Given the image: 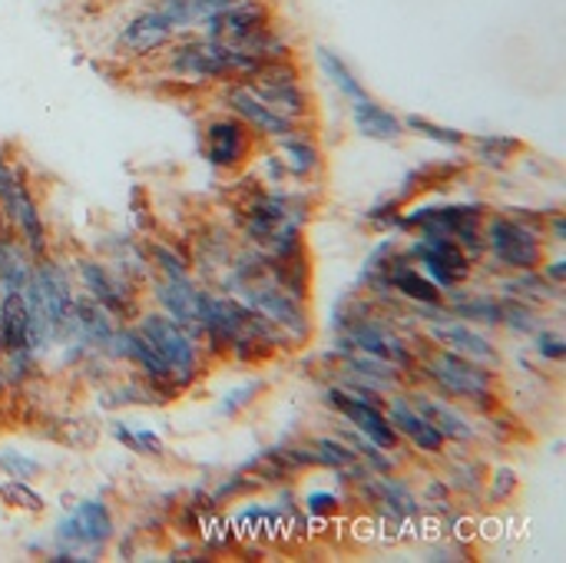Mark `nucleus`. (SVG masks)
Wrapping results in <instances>:
<instances>
[{
  "instance_id": "f257e3e1",
  "label": "nucleus",
  "mask_w": 566,
  "mask_h": 563,
  "mask_svg": "<svg viewBox=\"0 0 566 563\" xmlns=\"http://www.w3.org/2000/svg\"><path fill=\"white\" fill-rule=\"evenodd\" d=\"M163 70L172 80L182 83H196V86H209V83H242L249 76H255L262 70V63L255 56H249L245 50L206 37V33H182L176 37L166 50H163Z\"/></svg>"
},
{
  "instance_id": "f03ea898",
  "label": "nucleus",
  "mask_w": 566,
  "mask_h": 563,
  "mask_svg": "<svg viewBox=\"0 0 566 563\" xmlns=\"http://www.w3.org/2000/svg\"><path fill=\"white\" fill-rule=\"evenodd\" d=\"M418 385L444 395V398H458L474 411H488L494 415L501 408V392H497V375L494 368H484L451 348L441 345H418Z\"/></svg>"
},
{
  "instance_id": "7ed1b4c3",
  "label": "nucleus",
  "mask_w": 566,
  "mask_h": 563,
  "mask_svg": "<svg viewBox=\"0 0 566 563\" xmlns=\"http://www.w3.org/2000/svg\"><path fill=\"white\" fill-rule=\"evenodd\" d=\"M484 202H424L401 212L398 232L415 236H448L454 239L474 262L484 259Z\"/></svg>"
},
{
  "instance_id": "20e7f679",
  "label": "nucleus",
  "mask_w": 566,
  "mask_h": 563,
  "mask_svg": "<svg viewBox=\"0 0 566 563\" xmlns=\"http://www.w3.org/2000/svg\"><path fill=\"white\" fill-rule=\"evenodd\" d=\"M219 292H229V295L239 299L249 312H255L259 319H265V322L285 338L289 348L308 345V338H312V319H308L305 302L292 299V295L272 279L269 269H265L259 279L235 282V285H226V289H219Z\"/></svg>"
},
{
  "instance_id": "39448f33",
  "label": "nucleus",
  "mask_w": 566,
  "mask_h": 563,
  "mask_svg": "<svg viewBox=\"0 0 566 563\" xmlns=\"http://www.w3.org/2000/svg\"><path fill=\"white\" fill-rule=\"evenodd\" d=\"M113 538L116 518L109 504L103 498H86L53 528L50 561H96Z\"/></svg>"
},
{
  "instance_id": "423d86ee",
  "label": "nucleus",
  "mask_w": 566,
  "mask_h": 563,
  "mask_svg": "<svg viewBox=\"0 0 566 563\" xmlns=\"http://www.w3.org/2000/svg\"><path fill=\"white\" fill-rule=\"evenodd\" d=\"M133 325L156 348V355L166 362L169 378H172V385L179 392H186V388H192L199 382L202 365H206V352H202V345L179 322H172L169 315H163L159 309H153V312H139Z\"/></svg>"
},
{
  "instance_id": "0eeeda50",
  "label": "nucleus",
  "mask_w": 566,
  "mask_h": 563,
  "mask_svg": "<svg viewBox=\"0 0 566 563\" xmlns=\"http://www.w3.org/2000/svg\"><path fill=\"white\" fill-rule=\"evenodd\" d=\"M484 256L501 272H534L547 259V242L537 229L517 222L507 212H491L484 219Z\"/></svg>"
},
{
  "instance_id": "6e6552de",
  "label": "nucleus",
  "mask_w": 566,
  "mask_h": 563,
  "mask_svg": "<svg viewBox=\"0 0 566 563\" xmlns=\"http://www.w3.org/2000/svg\"><path fill=\"white\" fill-rule=\"evenodd\" d=\"M0 212L13 226L17 239L27 246V252L33 259L46 256L50 232H46V219L40 212V202L30 192L27 176L17 169V163L13 159H3V156H0Z\"/></svg>"
},
{
  "instance_id": "1a4fd4ad",
  "label": "nucleus",
  "mask_w": 566,
  "mask_h": 563,
  "mask_svg": "<svg viewBox=\"0 0 566 563\" xmlns=\"http://www.w3.org/2000/svg\"><path fill=\"white\" fill-rule=\"evenodd\" d=\"M335 345L342 348H352V352H361V355H371V358H381L395 368H401L405 375L415 372L418 365V348L408 342V335L385 315V312H371L358 322H352L348 329L335 332Z\"/></svg>"
},
{
  "instance_id": "9d476101",
  "label": "nucleus",
  "mask_w": 566,
  "mask_h": 563,
  "mask_svg": "<svg viewBox=\"0 0 566 563\" xmlns=\"http://www.w3.org/2000/svg\"><path fill=\"white\" fill-rule=\"evenodd\" d=\"M249 83V90L269 103L275 113H282L292 123H315V96L298 70L295 60H279V63H265L255 76L242 80Z\"/></svg>"
},
{
  "instance_id": "9b49d317",
  "label": "nucleus",
  "mask_w": 566,
  "mask_h": 563,
  "mask_svg": "<svg viewBox=\"0 0 566 563\" xmlns=\"http://www.w3.org/2000/svg\"><path fill=\"white\" fill-rule=\"evenodd\" d=\"M73 272H76V282L83 285V295L93 299L99 309H106L116 319V325L136 322V315L143 312L139 309V292L109 262L93 259V256H80Z\"/></svg>"
},
{
  "instance_id": "f8f14e48",
  "label": "nucleus",
  "mask_w": 566,
  "mask_h": 563,
  "mask_svg": "<svg viewBox=\"0 0 566 563\" xmlns=\"http://www.w3.org/2000/svg\"><path fill=\"white\" fill-rule=\"evenodd\" d=\"M259 139L229 110L212 113L202 126V156L219 173H242L255 156Z\"/></svg>"
},
{
  "instance_id": "ddd939ff",
  "label": "nucleus",
  "mask_w": 566,
  "mask_h": 563,
  "mask_svg": "<svg viewBox=\"0 0 566 563\" xmlns=\"http://www.w3.org/2000/svg\"><path fill=\"white\" fill-rule=\"evenodd\" d=\"M405 252L415 259V265L441 289L451 292L458 285H468L474 275V259L448 236H415Z\"/></svg>"
},
{
  "instance_id": "4468645a",
  "label": "nucleus",
  "mask_w": 566,
  "mask_h": 563,
  "mask_svg": "<svg viewBox=\"0 0 566 563\" xmlns=\"http://www.w3.org/2000/svg\"><path fill=\"white\" fill-rule=\"evenodd\" d=\"M322 402L352 428V431H358V435H365L368 441H375L378 448H385V451H401V438H398V431H395V425L388 421V411H385V405H378V402H365V398H358V395H352V392H345L342 385H328L325 392H322Z\"/></svg>"
},
{
  "instance_id": "2eb2a0df",
  "label": "nucleus",
  "mask_w": 566,
  "mask_h": 563,
  "mask_svg": "<svg viewBox=\"0 0 566 563\" xmlns=\"http://www.w3.org/2000/svg\"><path fill=\"white\" fill-rule=\"evenodd\" d=\"M176 37H179L176 27L159 13L153 3H146V7L133 10V13L119 23V30H116V37H113V50H116L119 56H133V60H139V56H156V53H163Z\"/></svg>"
},
{
  "instance_id": "dca6fc26",
  "label": "nucleus",
  "mask_w": 566,
  "mask_h": 563,
  "mask_svg": "<svg viewBox=\"0 0 566 563\" xmlns=\"http://www.w3.org/2000/svg\"><path fill=\"white\" fill-rule=\"evenodd\" d=\"M424 342L441 345V348H451V352H458V355H464V358H471V362H478V365H484V368H494V372L504 368V352H501V345H497L484 329H478V325H471V322H461V319H454V315L444 319V322L424 325Z\"/></svg>"
},
{
  "instance_id": "f3484780",
  "label": "nucleus",
  "mask_w": 566,
  "mask_h": 563,
  "mask_svg": "<svg viewBox=\"0 0 566 563\" xmlns=\"http://www.w3.org/2000/svg\"><path fill=\"white\" fill-rule=\"evenodd\" d=\"M361 504H368L378 518H385L388 524L395 528H405L411 524L418 514H421V501L418 494L411 491L408 481L395 478V475H365L358 484H355Z\"/></svg>"
},
{
  "instance_id": "a211bd4d",
  "label": "nucleus",
  "mask_w": 566,
  "mask_h": 563,
  "mask_svg": "<svg viewBox=\"0 0 566 563\" xmlns=\"http://www.w3.org/2000/svg\"><path fill=\"white\" fill-rule=\"evenodd\" d=\"M222 106L235 116V119H242L245 126H249V133L262 143H275V139H282V136H289L295 126H302V123H292V119H285L282 113H275L269 103H262L252 90H249V83H226L222 86Z\"/></svg>"
},
{
  "instance_id": "6ab92c4d",
  "label": "nucleus",
  "mask_w": 566,
  "mask_h": 563,
  "mask_svg": "<svg viewBox=\"0 0 566 563\" xmlns=\"http://www.w3.org/2000/svg\"><path fill=\"white\" fill-rule=\"evenodd\" d=\"M405 395H408V402L444 435V441L448 445H474L478 438H481V428L474 425V418L468 415V408H461V405H454V402H448V398H441L438 392H431V388H424V385H408L405 388Z\"/></svg>"
},
{
  "instance_id": "aec40b11",
  "label": "nucleus",
  "mask_w": 566,
  "mask_h": 563,
  "mask_svg": "<svg viewBox=\"0 0 566 563\" xmlns=\"http://www.w3.org/2000/svg\"><path fill=\"white\" fill-rule=\"evenodd\" d=\"M27 289L36 295V302L43 305V312L50 315V322L56 325V332H63L66 319H70V309H73V275L66 272V265L60 259H50V256H40L33 262V272H30V282Z\"/></svg>"
},
{
  "instance_id": "412c9836",
  "label": "nucleus",
  "mask_w": 566,
  "mask_h": 563,
  "mask_svg": "<svg viewBox=\"0 0 566 563\" xmlns=\"http://www.w3.org/2000/svg\"><path fill=\"white\" fill-rule=\"evenodd\" d=\"M385 411H388V421L395 425V431H398V438L401 441H408L418 455H424V458H444L448 455V441H444V435L408 402V395H405V388L401 392H395V395H388V402H385Z\"/></svg>"
},
{
  "instance_id": "4be33fe9",
  "label": "nucleus",
  "mask_w": 566,
  "mask_h": 563,
  "mask_svg": "<svg viewBox=\"0 0 566 563\" xmlns=\"http://www.w3.org/2000/svg\"><path fill=\"white\" fill-rule=\"evenodd\" d=\"M149 295H153V302H156V309L163 315L179 322L199 342V309H202L206 285H199L192 275L189 279H153L149 282Z\"/></svg>"
},
{
  "instance_id": "5701e85b",
  "label": "nucleus",
  "mask_w": 566,
  "mask_h": 563,
  "mask_svg": "<svg viewBox=\"0 0 566 563\" xmlns=\"http://www.w3.org/2000/svg\"><path fill=\"white\" fill-rule=\"evenodd\" d=\"M385 289L391 295H398L408 309H421V305H441L444 292L415 265V259L405 252V246L395 249V256L388 259L385 269Z\"/></svg>"
},
{
  "instance_id": "b1692460",
  "label": "nucleus",
  "mask_w": 566,
  "mask_h": 563,
  "mask_svg": "<svg viewBox=\"0 0 566 563\" xmlns=\"http://www.w3.org/2000/svg\"><path fill=\"white\" fill-rule=\"evenodd\" d=\"M275 156L282 159L289 179L315 183L325 169V153H322V143L315 139V123H302L289 136L275 139Z\"/></svg>"
},
{
  "instance_id": "393cba45",
  "label": "nucleus",
  "mask_w": 566,
  "mask_h": 563,
  "mask_svg": "<svg viewBox=\"0 0 566 563\" xmlns=\"http://www.w3.org/2000/svg\"><path fill=\"white\" fill-rule=\"evenodd\" d=\"M272 20H275V10L269 0H232L222 13L209 17L199 33L226 40V43H239L242 37L255 33L259 27H269Z\"/></svg>"
},
{
  "instance_id": "a878e982",
  "label": "nucleus",
  "mask_w": 566,
  "mask_h": 563,
  "mask_svg": "<svg viewBox=\"0 0 566 563\" xmlns=\"http://www.w3.org/2000/svg\"><path fill=\"white\" fill-rule=\"evenodd\" d=\"M348 116H352V126L358 129V136L365 139H375V143H398L405 139V123L395 110H388L385 103H378L371 93L361 96V100H352L348 103Z\"/></svg>"
},
{
  "instance_id": "bb28decb",
  "label": "nucleus",
  "mask_w": 566,
  "mask_h": 563,
  "mask_svg": "<svg viewBox=\"0 0 566 563\" xmlns=\"http://www.w3.org/2000/svg\"><path fill=\"white\" fill-rule=\"evenodd\" d=\"M444 305L461 322H471L478 329H501V295L494 292H474L468 285H458L444 292Z\"/></svg>"
},
{
  "instance_id": "cd10ccee",
  "label": "nucleus",
  "mask_w": 566,
  "mask_h": 563,
  "mask_svg": "<svg viewBox=\"0 0 566 563\" xmlns=\"http://www.w3.org/2000/svg\"><path fill=\"white\" fill-rule=\"evenodd\" d=\"M192 269L202 275V279H212L219 282L226 272H229V262H232V232L226 226H206L202 236L192 242Z\"/></svg>"
},
{
  "instance_id": "c85d7f7f",
  "label": "nucleus",
  "mask_w": 566,
  "mask_h": 563,
  "mask_svg": "<svg viewBox=\"0 0 566 563\" xmlns=\"http://www.w3.org/2000/svg\"><path fill=\"white\" fill-rule=\"evenodd\" d=\"M229 528H232L235 541H265V544L275 541L285 531L279 508L275 504H259V501L239 504V511L232 514Z\"/></svg>"
},
{
  "instance_id": "c756f323",
  "label": "nucleus",
  "mask_w": 566,
  "mask_h": 563,
  "mask_svg": "<svg viewBox=\"0 0 566 563\" xmlns=\"http://www.w3.org/2000/svg\"><path fill=\"white\" fill-rule=\"evenodd\" d=\"M172 27L176 33H199L202 23L216 13H222L232 0H149Z\"/></svg>"
},
{
  "instance_id": "7c9ffc66",
  "label": "nucleus",
  "mask_w": 566,
  "mask_h": 563,
  "mask_svg": "<svg viewBox=\"0 0 566 563\" xmlns=\"http://www.w3.org/2000/svg\"><path fill=\"white\" fill-rule=\"evenodd\" d=\"M471 149V159L484 169H507L514 166V159L524 153V143L517 136H507V133H474L468 136L464 143Z\"/></svg>"
},
{
  "instance_id": "2f4dec72",
  "label": "nucleus",
  "mask_w": 566,
  "mask_h": 563,
  "mask_svg": "<svg viewBox=\"0 0 566 563\" xmlns=\"http://www.w3.org/2000/svg\"><path fill=\"white\" fill-rule=\"evenodd\" d=\"M239 50H245L249 56H255L262 66L265 63H279V60H295V43L292 37L285 33V27H279L275 20L269 27H259L255 33L242 37L239 43H232Z\"/></svg>"
},
{
  "instance_id": "473e14b6",
  "label": "nucleus",
  "mask_w": 566,
  "mask_h": 563,
  "mask_svg": "<svg viewBox=\"0 0 566 563\" xmlns=\"http://www.w3.org/2000/svg\"><path fill=\"white\" fill-rule=\"evenodd\" d=\"M0 348L10 352H30V319L20 292H10L0 299Z\"/></svg>"
},
{
  "instance_id": "72a5a7b5",
  "label": "nucleus",
  "mask_w": 566,
  "mask_h": 563,
  "mask_svg": "<svg viewBox=\"0 0 566 563\" xmlns=\"http://www.w3.org/2000/svg\"><path fill=\"white\" fill-rule=\"evenodd\" d=\"M33 262L36 259L27 252L20 239H10L0 232V299L10 292H23V285L30 282Z\"/></svg>"
},
{
  "instance_id": "f704fd0d",
  "label": "nucleus",
  "mask_w": 566,
  "mask_h": 563,
  "mask_svg": "<svg viewBox=\"0 0 566 563\" xmlns=\"http://www.w3.org/2000/svg\"><path fill=\"white\" fill-rule=\"evenodd\" d=\"M315 63H318L322 76H325L348 103L368 96V90H365V83L358 80V73H355V70L348 66V60H345L342 53H335L332 46H315Z\"/></svg>"
},
{
  "instance_id": "c9c22d12",
  "label": "nucleus",
  "mask_w": 566,
  "mask_h": 563,
  "mask_svg": "<svg viewBox=\"0 0 566 563\" xmlns=\"http://www.w3.org/2000/svg\"><path fill=\"white\" fill-rule=\"evenodd\" d=\"M458 176H464V163H424L418 169H411L398 189V196L408 202L418 192H431V189H448Z\"/></svg>"
},
{
  "instance_id": "e433bc0d",
  "label": "nucleus",
  "mask_w": 566,
  "mask_h": 563,
  "mask_svg": "<svg viewBox=\"0 0 566 563\" xmlns=\"http://www.w3.org/2000/svg\"><path fill=\"white\" fill-rule=\"evenodd\" d=\"M451 494H461V498H481L484 494V481H488V468L478 461V458H451L448 461V475H444Z\"/></svg>"
},
{
  "instance_id": "4c0bfd02",
  "label": "nucleus",
  "mask_w": 566,
  "mask_h": 563,
  "mask_svg": "<svg viewBox=\"0 0 566 563\" xmlns=\"http://www.w3.org/2000/svg\"><path fill=\"white\" fill-rule=\"evenodd\" d=\"M109 435L133 455H143V458H163L166 455V445L163 438L146 428V425H126V421H109Z\"/></svg>"
},
{
  "instance_id": "58836bf2",
  "label": "nucleus",
  "mask_w": 566,
  "mask_h": 563,
  "mask_svg": "<svg viewBox=\"0 0 566 563\" xmlns=\"http://www.w3.org/2000/svg\"><path fill=\"white\" fill-rule=\"evenodd\" d=\"M501 329H507L511 335L531 338L537 329H544V309L521 302V299H504L501 295Z\"/></svg>"
},
{
  "instance_id": "ea45409f",
  "label": "nucleus",
  "mask_w": 566,
  "mask_h": 563,
  "mask_svg": "<svg viewBox=\"0 0 566 563\" xmlns=\"http://www.w3.org/2000/svg\"><path fill=\"white\" fill-rule=\"evenodd\" d=\"M401 123H405V133H415V136H421L428 143H438V146H448V149H464V143H468L464 129L434 123V119H428L421 113H408V116H401Z\"/></svg>"
},
{
  "instance_id": "a19ab883",
  "label": "nucleus",
  "mask_w": 566,
  "mask_h": 563,
  "mask_svg": "<svg viewBox=\"0 0 566 563\" xmlns=\"http://www.w3.org/2000/svg\"><path fill=\"white\" fill-rule=\"evenodd\" d=\"M146 262L156 272V279H189L192 262L169 242H146Z\"/></svg>"
},
{
  "instance_id": "79ce46f5",
  "label": "nucleus",
  "mask_w": 566,
  "mask_h": 563,
  "mask_svg": "<svg viewBox=\"0 0 566 563\" xmlns=\"http://www.w3.org/2000/svg\"><path fill=\"white\" fill-rule=\"evenodd\" d=\"M308 445H312V455H315L318 468H325V471H335L338 475V471H348V468L361 465L342 435H318Z\"/></svg>"
},
{
  "instance_id": "37998d69",
  "label": "nucleus",
  "mask_w": 566,
  "mask_h": 563,
  "mask_svg": "<svg viewBox=\"0 0 566 563\" xmlns=\"http://www.w3.org/2000/svg\"><path fill=\"white\" fill-rule=\"evenodd\" d=\"M262 392H265V378H249V382H242V385L229 388V392L219 398L216 415H219V418H239L245 408H252V405L259 402V395H262Z\"/></svg>"
},
{
  "instance_id": "c03bdc74",
  "label": "nucleus",
  "mask_w": 566,
  "mask_h": 563,
  "mask_svg": "<svg viewBox=\"0 0 566 563\" xmlns=\"http://www.w3.org/2000/svg\"><path fill=\"white\" fill-rule=\"evenodd\" d=\"M517 488H521V478H517L514 468H494V471L488 475V481H484V494H481V498H484L488 504L501 508V504H511V501H514Z\"/></svg>"
},
{
  "instance_id": "a18cd8bd",
  "label": "nucleus",
  "mask_w": 566,
  "mask_h": 563,
  "mask_svg": "<svg viewBox=\"0 0 566 563\" xmlns=\"http://www.w3.org/2000/svg\"><path fill=\"white\" fill-rule=\"evenodd\" d=\"M259 488H262V481L245 468V471H239V475L222 478V481L216 484V491H209V494H212V501H216V504H232V501L249 498V494H252V491H259Z\"/></svg>"
},
{
  "instance_id": "49530a36",
  "label": "nucleus",
  "mask_w": 566,
  "mask_h": 563,
  "mask_svg": "<svg viewBox=\"0 0 566 563\" xmlns=\"http://www.w3.org/2000/svg\"><path fill=\"white\" fill-rule=\"evenodd\" d=\"M302 504H305V514H308V518L328 521V518H338V514H342L345 498H342L335 488H308L305 498H302Z\"/></svg>"
},
{
  "instance_id": "de8ad7c7",
  "label": "nucleus",
  "mask_w": 566,
  "mask_h": 563,
  "mask_svg": "<svg viewBox=\"0 0 566 563\" xmlns=\"http://www.w3.org/2000/svg\"><path fill=\"white\" fill-rule=\"evenodd\" d=\"M401 212H405V199L395 192V196H388V199L375 202V206L365 212V222H368L375 232H398Z\"/></svg>"
},
{
  "instance_id": "09e8293b",
  "label": "nucleus",
  "mask_w": 566,
  "mask_h": 563,
  "mask_svg": "<svg viewBox=\"0 0 566 563\" xmlns=\"http://www.w3.org/2000/svg\"><path fill=\"white\" fill-rule=\"evenodd\" d=\"M0 498L10 504V508H20V511H30V514H40L46 508L43 494L30 488V481H7L0 484Z\"/></svg>"
},
{
  "instance_id": "8fccbe9b",
  "label": "nucleus",
  "mask_w": 566,
  "mask_h": 563,
  "mask_svg": "<svg viewBox=\"0 0 566 563\" xmlns=\"http://www.w3.org/2000/svg\"><path fill=\"white\" fill-rule=\"evenodd\" d=\"M43 475V465L20 451H0V478L7 481H33Z\"/></svg>"
},
{
  "instance_id": "3c124183",
  "label": "nucleus",
  "mask_w": 566,
  "mask_h": 563,
  "mask_svg": "<svg viewBox=\"0 0 566 563\" xmlns=\"http://www.w3.org/2000/svg\"><path fill=\"white\" fill-rule=\"evenodd\" d=\"M534 355L541 358V362H551V365H560L566 358V338L560 332H554V329H537L534 335Z\"/></svg>"
},
{
  "instance_id": "603ef678",
  "label": "nucleus",
  "mask_w": 566,
  "mask_h": 563,
  "mask_svg": "<svg viewBox=\"0 0 566 563\" xmlns=\"http://www.w3.org/2000/svg\"><path fill=\"white\" fill-rule=\"evenodd\" d=\"M262 173H265V176H262L265 186H282V183L289 179L285 166H282V159H279L275 153H265V156H262Z\"/></svg>"
},
{
  "instance_id": "864d4df0",
  "label": "nucleus",
  "mask_w": 566,
  "mask_h": 563,
  "mask_svg": "<svg viewBox=\"0 0 566 563\" xmlns=\"http://www.w3.org/2000/svg\"><path fill=\"white\" fill-rule=\"evenodd\" d=\"M544 239H551L554 246H564L566 242V212H560V209L547 212V219H544Z\"/></svg>"
},
{
  "instance_id": "5fc2aeb1",
  "label": "nucleus",
  "mask_w": 566,
  "mask_h": 563,
  "mask_svg": "<svg viewBox=\"0 0 566 563\" xmlns=\"http://www.w3.org/2000/svg\"><path fill=\"white\" fill-rule=\"evenodd\" d=\"M551 285H557V289H564L566 282V259H544L541 262V269H537Z\"/></svg>"
}]
</instances>
